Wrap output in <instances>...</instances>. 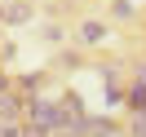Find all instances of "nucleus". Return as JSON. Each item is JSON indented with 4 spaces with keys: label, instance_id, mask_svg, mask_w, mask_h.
Returning <instances> with one entry per match:
<instances>
[{
    "label": "nucleus",
    "instance_id": "nucleus-1",
    "mask_svg": "<svg viewBox=\"0 0 146 137\" xmlns=\"http://www.w3.org/2000/svg\"><path fill=\"white\" fill-rule=\"evenodd\" d=\"M66 119H71L66 102H40V97L27 102V124H31L27 133H36V137H53V133H62Z\"/></svg>",
    "mask_w": 146,
    "mask_h": 137
},
{
    "label": "nucleus",
    "instance_id": "nucleus-4",
    "mask_svg": "<svg viewBox=\"0 0 146 137\" xmlns=\"http://www.w3.org/2000/svg\"><path fill=\"white\" fill-rule=\"evenodd\" d=\"M5 18H9V22H22V18H27V5H13V9L5 13Z\"/></svg>",
    "mask_w": 146,
    "mask_h": 137
},
{
    "label": "nucleus",
    "instance_id": "nucleus-3",
    "mask_svg": "<svg viewBox=\"0 0 146 137\" xmlns=\"http://www.w3.org/2000/svg\"><path fill=\"white\" fill-rule=\"evenodd\" d=\"M102 40H106V27L102 22H84L80 27V44H102Z\"/></svg>",
    "mask_w": 146,
    "mask_h": 137
},
{
    "label": "nucleus",
    "instance_id": "nucleus-2",
    "mask_svg": "<svg viewBox=\"0 0 146 137\" xmlns=\"http://www.w3.org/2000/svg\"><path fill=\"white\" fill-rule=\"evenodd\" d=\"M128 111H133V115H146V62L137 66V75H133V89H128Z\"/></svg>",
    "mask_w": 146,
    "mask_h": 137
},
{
    "label": "nucleus",
    "instance_id": "nucleus-5",
    "mask_svg": "<svg viewBox=\"0 0 146 137\" xmlns=\"http://www.w3.org/2000/svg\"><path fill=\"white\" fill-rule=\"evenodd\" d=\"M133 137H146V115H137V119H133Z\"/></svg>",
    "mask_w": 146,
    "mask_h": 137
}]
</instances>
